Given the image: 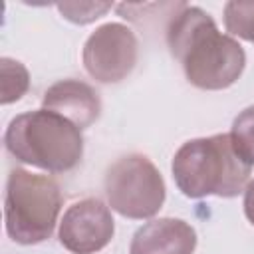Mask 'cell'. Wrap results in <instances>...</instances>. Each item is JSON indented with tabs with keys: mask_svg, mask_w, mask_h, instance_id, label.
Segmentation results:
<instances>
[{
	"mask_svg": "<svg viewBox=\"0 0 254 254\" xmlns=\"http://www.w3.org/2000/svg\"><path fill=\"white\" fill-rule=\"evenodd\" d=\"M224 28L228 36L254 44V2L230 0L224 4Z\"/></svg>",
	"mask_w": 254,
	"mask_h": 254,
	"instance_id": "cell-11",
	"label": "cell"
},
{
	"mask_svg": "<svg viewBox=\"0 0 254 254\" xmlns=\"http://www.w3.org/2000/svg\"><path fill=\"white\" fill-rule=\"evenodd\" d=\"M42 107L65 117L81 131L91 127L101 113L97 91L79 79H60L52 83L44 93Z\"/></svg>",
	"mask_w": 254,
	"mask_h": 254,
	"instance_id": "cell-9",
	"label": "cell"
},
{
	"mask_svg": "<svg viewBox=\"0 0 254 254\" xmlns=\"http://www.w3.org/2000/svg\"><path fill=\"white\" fill-rule=\"evenodd\" d=\"M165 38L185 77L198 89H226L244 71V48L232 36L222 34L212 16L198 6L183 4L171 16Z\"/></svg>",
	"mask_w": 254,
	"mask_h": 254,
	"instance_id": "cell-1",
	"label": "cell"
},
{
	"mask_svg": "<svg viewBox=\"0 0 254 254\" xmlns=\"http://www.w3.org/2000/svg\"><path fill=\"white\" fill-rule=\"evenodd\" d=\"M228 135L236 153L254 167V105H248L234 117Z\"/></svg>",
	"mask_w": 254,
	"mask_h": 254,
	"instance_id": "cell-12",
	"label": "cell"
},
{
	"mask_svg": "<svg viewBox=\"0 0 254 254\" xmlns=\"http://www.w3.org/2000/svg\"><path fill=\"white\" fill-rule=\"evenodd\" d=\"M62 192L48 175H36L22 167L10 171L4 194V226L16 244H40L58 224Z\"/></svg>",
	"mask_w": 254,
	"mask_h": 254,
	"instance_id": "cell-4",
	"label": "cell"
},
{
	"mask_svg": "<svg viewBox=\"0 0 254 254\" xmlns=\"http://www.w3.org/2000/svg\"><path fill=\"white\" fill-rule=\"evenodd\" d=\"M103 189L107 204L131 220L153 218L165 202L167 189L159 169L145 155L119 157L105 173Z\"/></svg>",
	"mask_w": 254,
	"mask_h": 254,
	"instance_id": "cell-5",
	"label": "cell"
},
{
	"mask_svg": "<svg viewBox=\"0 0 254 254\" xmlns=\"http://www.w3.org/2000/svg\"><path fill=\"white\" fill-rule=\"evenodd\" d=\"M115 234L111 208L99 198H81L67 206L60 220V244L71 254H95Z\"/></svg>",
	"mask_w": 254,
	"mask_h": 254,
	"instance_id": "cell-7",
	"label": "cell"
},
{
	"mask_svg": "<svg viewBox=\"0 0 254 254\" xmlns=\"http://www.w3.org/2000/svg\"><path fill=\"white\" fill-rule=\"evenodd\" d=\"M137 56V36L121 22H107L95 28L81 50L85 71L99 83H119L125 79L133 71Z\"/></svg>",
	"mask_w": 254,
	"mask_h": 254,
	"instance_id": "cell-6",
	"label": "cell"
},
{
	"mask_svg": "<svg viewBox=\"0 0 254 254\" xmlns=\"http://www.w3.org/2000/svg\"><path fill=\"white\" fill-rule=\"evenodd\" d=\"M171 171L179 190L189 198H232L244 192L252 167L236 153L230 135L218 133L183 143Z\"/></svg>",
	"mask_w": 254,
	"mask_h": 254,
	"instance_id": "cell-2",
	"label": "cell"
},
{
	"mask_svg": "<svg viewBox=\"0 0 254 254\" xmlns=\"http://www.w3.org/2000/svg\"><path fill=\"white\" fill-rule=\"evenodd\" d=\"M242 206H244V216H246L248 222L254 226V179H252V181L246 185V189H244Z\"/></svg>",
	"mask_w": 254,
	"mask_h": 254,
	"instance_id": "cell-14",
	"label": "cell"
},
{
	"mask_svg": "<svg viewBox=\"0 0 254 254\" xmlns=\"http://www.w3.org/2000/svg\"><path fill=\"white\" fill-rule=\"evenodd\" d=\"M28 87L30 73L26 65L12 58H0V103L8 105L22 99Z\"/></svg>",
	"mask_w": 254,
	"mask_h": 254,
	"instance_id": "cell-10",
	"label": "cell"
},
{
	"mask_svg": "<svg viewBox=\"0 0 254 254\" xmlns=\"http://www.w3.org/2000/svg\"><path fill=\"white\" fill-rule=\"evenodd\" d=\"M4 145L16 161L46 173H67L83 157L81 129L44 107L16 115L6 127Z\"/></svg>",
	"mask_w": 254,
	"mask_h": 254,
	"instance_id": "cell-3",
	"label": "cell"
},
{
	"mask_svg": "<svg viewBox=\"0 0 254 254\" xmlns=\"http://www.w3.org/2000/svg\"><path fill=\"white\" fill-rule=\"evenodd\" d=\"M56 8L67 22L83 26L105 16L113 8V4L111 2H58Z\"/></svg>",
	"mask_w": 254,
	"mask_h": 254,
	"instance_id": "cell-13",
	"label": "cell"
},
{
	"mask_svg": "<svg viewBox=\"0 0 254 254\" xmlns=\"http://www.w3.org/2000/svg\"><path fill=\"white\" fill-rule=\"evenodd\" d=\"M196 232L183 218H153L131 238L129 254H194Z\"/></svg>",
	"mask_w": 254,
	"mask_h": 254,
	"instance_id": "cell-8",
	"label": "cell"
}]
</instances>
